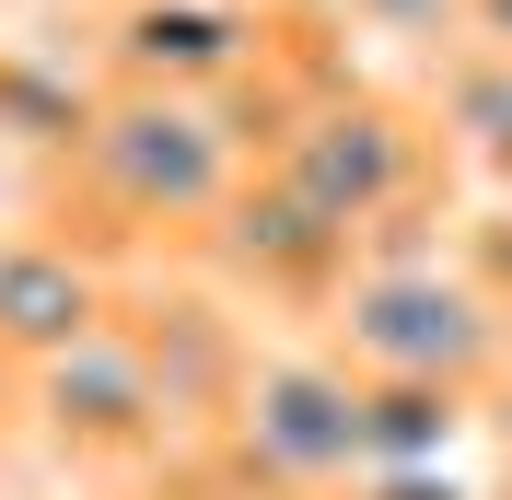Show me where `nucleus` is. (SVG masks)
<instances>
[{
	"instance_id": "nucleus-7",
	"label": "nucleus",
	"mask_w": 512,
	"mask_h": 500,
	"mask_svg": "<svg viewBox=\"0 0 512 500\" xmlns=\"http://www.w3.org/2000/svg\"><path fill=\"white\" fill-rule=\"evenodd\" d=\"M117 326V268L105 245H82L70 221H12L0 233V384H24L35 361H59V349L105 338Z\"/></svg>"
},
{
	"instance_id": "nucleus-4",
	"label": "nucleus",
	"mask_w": 512,
	"mask_h": 500,
	"mask_svg": "<svg viewBox=\"0 0 512 500\" xmlns=\"http://www.w3.org/2000/svg\"><path fill=\"white\" fill-rule=\"evenodd\" d=\"M12 396V419H24L35 454H59L70 477H94V489H152V477H175L198 454V431L163 407L152 361L105 326V338L59 349V361H35L24 384H0Z\"/></svg>"
},
{
	"instance_id": "nucleus-6",
	"label": "nucleus",
	"mask_w": 512,
	"mask_h": 500,
	"mask_svg": "<svg viewBox=\"0 0 512 500\" xmlns=\"http://www.w3.org/2000/svg\"><path fill=\"white\" fill-rule=\"evenodd\" d=\"M268 163H280L315 210H338L350 233L396 221L419 187H431V140H419L408 105H384V94H315L303 117L280 128V152H268Z\"/></svg>"
},
{
	"instance_id": "nucleus-1",
	"label": "nucleus",
	"mask_w": 512,
	"mask_h": 500,
	"mask_svg": "<svg viewBox=\"0 0 512 500\" xmlns=\"http://www.w3.org/2000/svg\"><path fill=\"white\" fill-rule=\"evenodd\" d=\"M47 187L70 210H94L105 233L94 245H198L222 198L245 187V152H233V128L210 94H163V82H105L82 140L47 163Z\"/></svg>"
},
{
	"instance_id": "nucleus-15",
	"label": "nucleus",
	"mask_w": 512,
	"mask_h": 500,
	"mask_svg": "<svg viewBox=\"0 0 512 500\" xmlns=\"http://www.w3.org/2000/svg\"><path fill=\"white\" fill-rule=\"evenodd\" d=\"M140 500H198V477L175 466V477H152V489H140Z\"/></svg>"
},
{
	"instance_id": "nucleus-13",
	"label": "nucleus",
	"mask_w": 512,
	"mask_h": 500,
	"mask_svg": "<svg viewBox=\"0 0 512 500\" xmlns=\"http://www.w3.org/2000/svg\"><path fill=\"white\" fill-rule=\"evenodd\" d=\"M35 210H47V152H24V140L0 128V233L35 221Z\"/></svg>"
},
{
	"instance_id": "nucleus-16",
	"label": "nucleus",
	"mask_w": 512,
	"mask_h": 500,
	"mask_svg": "<svg viewBox=\"0 0 512 500\" xmlns=\"http://www.w3.org/2000/svg\"><path fill=\"white\" fill-rule=\"evenodd\" d=\"M478 407H501V431H512V373H501V384H489V396H478Z\"/></svg>"
},
{
	"instance_id": "nucleus-14",
	"label": "nucleus",
	"mask_w": 512,
	"mask_h": 500,
	"mask_svg": "<svg viewBox=\"0 0 512 500\" xmlns=\"http://www.w3.org/2000/svg\"><path fill=\"white\" fill-rule=\"evenodd\" d=\"M338 500H466V489H454L443 466H361Z\"/></svg>"
},
{
	"instance_id": "nucleus-10",
	"label": "nucleus",
	"mask_w": 512,
	"mask_h": 500,
	"mask_svg": "<svg viewBox=\"0 0 512 500\" xmlns=\"http://www.w3.org/2000/svg\"><path fill=\"white\" fill-rule=\"evenodd\" d=\"M478 419V396H454V384H396V373H361V454L373 466H443L454 431Z\"/></svg>"
},
{
	"instance_id": "nucleus-17",
	"label": "nucleus",
	"mask_w": 512,
	"mask_h": 500,
	"mask_svg": "<svg viewBox=\"0 0 512 500\" xmlns=\"http://www.w3.org/2000/svg\"><path fill=\"white\" fill-rule=\"evenodd\" d=\"M82 500H117V489H82Z\"/></svg>"
},
{
	"instance_id": "nucleus-12",
	"label": "nucleus",
	"mask_w": 512,
	"mask_h": 500,
	"mask_svg": "<svg viewBox=\"0 0 512 500\" xmlns=\"http://www.w3.org/2000/svg\"><path fill=\"white\" fill-rule=\"evenodd\" d=\"M454 268L512 314V210H478V221H466V233H454Z\"/></svg>"
},
{
	"instance_id": "nucleus-8",
	"label": "nucleus",
	"mask_w": 512,
	"mask_h": 500,
	"mask_svg": "<svg viewBox=\"0 0 512 500\" xmlns=\"http://www.w3.org/2000/svg\"><path fill=\"white\" fill-rule=\"evenodd\" d=\"M117 338L152 361L163 407H175L198 442H210V419L233 407V384L256 373V326H245L233 291H163V303H128L117 291Z\"/></svg>"
},
{
	"instance_id": "nucleus-11",
	"label": "nucleus",
	"mask_w": 512,
	"mask_h": 500,
	"mask_svg": "<svg viewBox=\"0 0 512 500\" xmlns=\"http://www.w3.org/2000/svg\"><path fill=\"white\" fill-rule=\"evenodd\" d=\"M431 117H443V140L478 163L489 187H512V47H466V59L443 70Z\"/></svg>"
},
{
	"instance_id": "nucleus-3",
	"label": "nucleus",
	"mask_w": 512,
	"mask_h": 500,
	"mask_svg": "<svg viewBox=\"0 0 512 500\" xmlns=\"http://www.w3.org/2000/svg\"><path fill=\"white\" fill-rule=\"evenodd\" d=\"M315 338L350 361V373H396V384H454V396H489L512 373V314L489 303L443 245L431 256H361L350 291L315 314Z\"/></svg>"
},
{
	"instance_id": "nucleus-2",
	"label": "nucleus",
	"mask_w": 512,
	"mask_h": 500,
	"mask_svg": "<svg viewBox=\"0 0 512 500\" xmlns=\"http://www.w3.org/2000/svg\"><path fill=\"white\" fill-rule=\"evenodd\" d=\"M361 466H373L361 454V373L326 338L256 349V373L233 384V407L187 454V477L222 500H338Z\"/></svg>"
},
{
	"instance_id": "nucleus-5",
	"label": "nucleus",
	"mask_w": 512,
	"mask_h": 500,
	"mask_svg": "<svg viewBox=\"0 0 512 500\" xmlns=\"http://www.w3.org/2000/svg\"><path fill=\"white\" fill-rule=\"evenodd\" d=\"M198 245H210V268H222V291L245 314L268 303V314H303V326H315V314L350 291V268H361V233L338 210H315L280 163H245V187L222 198V221H210Z\"/></svg>"
},
{
	"instance_id": "nucleus-9",
	"label": "nucleus",
	"mask_w": 512,
	"mask_h": 500,
	"mask_svg": "<svg viewBox=\"0 0 512 500\" xmlns=\"http://www.w3.org/2000/svg\"><path fill=\"white\" fill-rule=\"evenodd\" d=\"M256 35L210 0H128L117 12V82H163V94H222L245 82Z\"/></svg>"
}]
</instances>
